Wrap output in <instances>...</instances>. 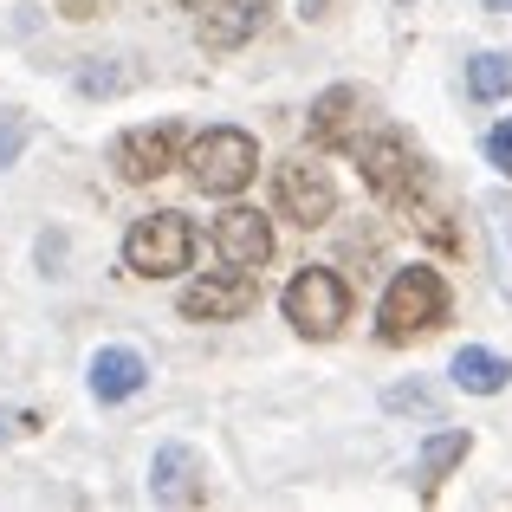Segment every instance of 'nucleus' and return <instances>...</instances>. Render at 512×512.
I'll list each match as a JSON object with an SVG mask.
<instances>
[{
  "label": "nucleus",
  "mask_w": 512,
  "mask_h": 512,
  "mask_svg": "<svg viewBox=\"0 0 512 512\" xmlns=\"http://www.w3.org/2000/svg\"><path fill=\"white\" fill-rule=\"evenodd\" d=\"M441 318H448V279H441L435 266H402V273L389 279L383 305H376L383 344H409V338H422V331H435Z\"/></svg>",
  "instance_id": "f257e3e1"
},
{
  "label": "nucleus",
  "mask_w": 512,
  "mask_h": 512,
  "mask_svg": "<svg viewBox=\"0 0 512 512\" xmlns=\"http://www.w3.org/2000/svg\"><path fill=\"white\" fill-rule=\"evenodd\" d=\"M188 169H195L201 195H240V188L260 175V143H253L247 130H234V124H214V130L195 137Z\"/></svg>",
  "instance_id": "f03ea898"
},
{
  "label": "nucleus",
  "mask_w": 512,
  "mask_h": 512,
  "mask_svg": "<svg viewBox=\"0 0 512 512\" xmlns=\"http://www.w3.org/2000/svg\"><path fill=\"white\" fill-rule=\"evenodd\" d=\"M195 260V227H188V214H143V221H130V234H124V266L130 273H143V279H169V273H182V266Z\"/></svg>",
  "instance_id": "7ed1b4c3"
},
{
  "label": "nucleus",
  "mask_w": 512,
  "mask_h": 512,
  "mask_svg": "<svg viewBox=\"0 0 512 512\" xmlns=\"http://www.w3.org/2000/svg\"><path fill=\"white\" fill-rule=\"evenodd\" d=\"M286 325L292 331H305V338H331V331L350 318V292H344V279L331 273V266H305V273H292V286H286Z\"/></svg>",
  "instance_id": "20e7f679"
},
{
  "label": "nucleus",
  "mask_w": 512,
  "mask_h": 512,
  "mask_svg": "<svg viewBox=\"0 0 512 512\" xmlns=\"http://www.w3.org/2000/svg\"><path fill=\"white\" fill-rule=\"evenodd\" d=\"M273 208L292 227H325L338 214V182L318 163H279L273 169Z\"/></svg>",
  "instance_id": "39448f33"
},
{
  "label": "nucleus",
  "mask_w": 512,
  "mask_h": 512,
  "mask_svg": "<svg viewBox=\"0 0 512 512\" xmlns=\"http://www.w3.org/2000/svg\"><path fill=\"white\" fill-rule=\"evenodd\" d=\"M150 500L156 506H201L208 500V461L188 441H163L150 461Z\"/></svg>",
  "instance_id": "423d86ee"
},
{
  "label": "nucleus",
  "mask_w": 512,
  "mask_h": 512,
  "mask_svg": "<svg viewBox=\"0 0 512 512\" xmlns=\"http://www.w3.org/2000/svg\"><path fill=\"white\" fill-rule=\"evenodd\" d=\"M175 150H182V143H175L169 124H137L111 143V169L124 175V182H156V175L175 169Z\"/></svg>",
  "instance_id": "0eeeda50"
},
{
  "label": "nucleus",
  "mask_w": 512,
  "mask_h": 512,
  "mask_svg": "<svg viewBox=\"0 0 512 512\" xmlns=\"http://www.w3.org/2000/svg\"><path fill=\"white\" fill-rule=\"evenodd\" d=\"M363 182H370L383 201H415L422 169H415V156H409L402 137H370L363 143Z\"/></svg>",
  "instance_id": "6e6552de"
},
{
  "label": "nucleus",
  "mask_w": 512,
  "mask_h": 512,
  "mask_svg": "<svg viewBox=\"0 0 512 512\" xmlns=\"http://www.w3.org/2000/svg\"><path fill=\"white\" fill-rule=\"evenodd\" d=\"M214 253H221L234 273H253V266L273 260V227L253 208H227L221 221H214Z\"/></svg>",
  "instance_id": "1a4fd4ad"
},
{
  "label": "nucleus",
  "mask_w": 512,
  "mask_h": 512,
  "mask_svg": "<svg viewBox=\"0 0 512 512\" xmlns=\"http://www.w3.org/2000/svg\"><path fill=\"white\" fill-rule=\"evenodd\" d=\"M143 383H150V363H143L130 344H111V350L91 357V396L98 402H130Z\"/></svg>",
  "instance_id": "9d476101"
},
{
  "label": "nucleus",
  "mask_w": 512,
  "mask_h": 512,
  "mask_svg": "<svg viewBox=\"0 0 512 512\" xmlns=\"http://www.w3.org/2000/svg\"><path fill=\"white\" fill-rule=\"evenodd\" d=\"M253 305V279L234 273V279H195V286L182 292V318H208V325H221V318H240Z\"/></svg>",
  "instance_id": "9b49d317"
},
{
  "label": "nucleus",
  "mask_w": 512,
  "mask_h": 512,
  "mask_svg": "<svg viewBox=\"0 0 512 512\" xmlns=\"http://www.w3.org/2000/svg\"><path fill=\"white\" fill-rule=\"evenodd\" d=\"M448 376H454V389H467V396H500L512 363L500 357V350H487V344H467V350H454Z\"/></svg>",
  "instance_id": "f8f14e48"
},
{
  "label": "nucleus",
  "mask_w": 512,
  "mask_h": 512,
  "mask_svg": "<svg viewBox=\"0 0 512 512\" xmlns=\"http://www.w3.org/2000/svg\"><path fill=\"white\" fill-rule=\"evenodd\" d=\"M260 13H266V0H221V7L201 20V46H214V52L240 46V39L260 26Z\"/></svg>",
  "instance_id": "ddd939ff"
},
{
  "label": "nucleus",
  "mask_w": 512,
  "mask_h": 512,
  "mask_svg": "<svg viewBox=\"0 0 512 512\" xmlns=\"http://www.w3.org/2000/svg\"><path fill=\"white\" fill-rule=\"evenodd\" d=\"M454 461H467V428H441V435H428L422 454H415V480H422V493H435L441 480H448Z\"/></svg>",
  "instance_id": "4468645a"
},
{
  "label": "nucleus",
  "mask_w": 512,
  "mask_h": 512,
  "mask_svg": "<svg viewBox=\"0 0 512 512\" xmlns=\"http://www.w3.org/2000/svg\"><path fill=\"white\" fill-rule=\"evenodd\" d=\"M467 91H474L480 104L512 98V59L506 52H474V59H467Z\"/></svg>",
  "instance_id": "2eb2a0df"
},
{
  "label": "nucleus",
  "mask_w": 512,
  "mask_h": 512,
  "mask_svg": "<svg viewBox=\"0 0 512 512\" xmlns=\"http://www.w3.org/2000/svg\"><path fill=\"white\" fill-rule=\"evenodd\" d=\"M350 111H357V91H350V85L325 91V98L312 104V143H344V124H350Z\"/></svg>",
  "instance_id": "dca6fc26"
},
{
  "label": "nucleus",
  "mask_w": 512,
  "mask_h": 512,
  "mask_svg": "<svg viewBox=\"0 0 512 512\" xmlns=\"http://www.w3.org/2000/svg\"><path fill=\"white\" fill-rule=\"evenodd\" d=\"M487 234H493V273L512 299V201H487Z\"/></svg>",
  "instance_id": "f3484780"
},
{
  "label": "nucleus",
  "mask_w": 512,
  "mask_h": 512,
  "mask_svg": "<svg viewBox=\"0 0 512 512\" xmlns=\"http://www.w3.org/2000/svg\"><path fill=\"white\" fill-rule=\"evenodd\" d=\"M383 409H396V415H441V396L428 383H389Z\"/></svg>",
  "instance_id": "a211bd4d"
},
{
  "label": "nucleus",
  "mask_w": 512,
  "mask_h": 512,
  "mask_svg": "<svg viewBox=\"0 0 512 512\" xmlns=\"http://www.w3.org/2000/svg\"><path fill=\"white\" fill-rule=\"evenodd\" d=\"M487 163L500 169V175H512V117H506L500 130H487Z\"/></svg>",
  "instance_id": "6ab92c4d"
},
{
  "label": "nucleus",
  "mask_w": 512,
  "mask_h": 512,
  "mask_svg": "<svg viewBox=\"0 0 512 512\" xmlns=\"http://www.w3.org/2000/svg\"><path fill=\"white\" fill-rule=\"evenodd\" d=\"M20 137H26V130H20V124H7V137H0V169L20 156Z\"/></svg>",
  "instance_id": "aec40b11"
},
{
  "label": "nucleus",
  "mask_w": 512,
  "mask_h": 512,
  "mask_svg": "<svg viewBox=\"0 0 512 512\" xmlns=\"http://www.w3.org/2000/svg\"><path fill=\"white\" fill-rule=\"evenodd\" d=\"M493 7H500V0H493Z\"/></svg>",
  "instance_id": "412c9836"
}]
</instances>
